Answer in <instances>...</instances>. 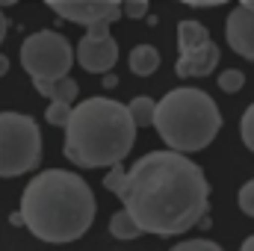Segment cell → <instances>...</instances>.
<instances>
[{
  "label": "cell",
  "mask_w": 254,
  "mask_h": 251,
  "mask_svg": "<svg viewBox=\"0 0 254 251\" xmlns=\"http://www.w3.org/2000/svg\"><path fill=\"white\" fill-rule=\"evenodd\" d=\"M160 139L181 154H192L207 148L219 130H222V113L216 107V101L201 92V89H175L169 92L163 101L154 104V122Z\"/></svg>",
  "instance_id": "obj_4"
},
{
  "label": "cell",
  "mask_w": 254,
  "mask_h": 251,
  "mask_svg": "<svg viewBox=\"0 0 254 251\" xmlns=\"http://www.w3.org/2000/svg\"><path fill=\"white\" fill-rule=\"evenodd\" d=\"M240 136H243L246 148H249V151H254V104L246 110V116L240 119Z\"/></svg>",
  "instance_id": "obj_18"
},
{
  "label": "cell",
  "mask_w": 254,
  "mask_h": 251,
  "mask_svg": "<svg viewBox=\"0 0 254 251\" xmlns=\"http://www.w3.org/2000/svg\"><path fill=\"white\" fill-rule=\"evenodd\" d=\"M207 39H210V33H207L204 24H198V21H181V24H178V45H181V51L198 48V45L207 42Z\"/></svg>",
  "instance_id": "obj_13"
},
{
  "label": "cell",
  "mask_w": 254,
  "mask_h": 251,
  "mask_svg": "<svg viewBox=\"0 0 254 251\" xmlns=\"http://www.w3.org/2000/svg\"><path fill=\"white\" fill-rule=\"evenodd\" d=\"M42 133L24 113H0V178H18L39 166Z\"/></svg>",
  "instance_id": "obj_5"
},
{
  "label": "cell",
  "mask_w": 254,
  "mask_h": 251,
  "mask_svg": "<svg viewBox=\"0 0 254 251\" xmlns=\"http://www.w3.org/2000/svg\"><path fill=\"white\" fill-rule=\"evenodd\" d=\"M60 18L92 27V24H116L122 18V0H45Z\"/></svg>",
  "instance_id": "obj_8"
},
{
  "label": "cell",
  "mask_w": 254,
  "mask_h": 251,
  "mask_svg": "<svg viewBox=\"0 0 254 251\" xmlns=\"http://www.w3.org/2000/svg\"><path fill=\"white\" fill-rule=\"evenodd\" d=\"M181 3H187V6H222L228 0H181Z\"/></svg>",
  "instance_id": "obj_23"
},
{
  "label": "cell",
  "mask_w": 254,
  "mask_h": 251,
  "mask_svg": "<svg viewBox=\"0 0 254 251\" xmlns=\"http://www.w3.org/2000/svg\"><path fill=\"white\" fill-rule=\"evenodd\" d=\"M154 104H157V101H151V98H145V95H139V98H133V101L127 104V113H130L136 130H139V127H151V122H154Z\"/></svg>",
  "instance_id": "obj_15"
},
{
  "label": "cell",
  "mask_w": 254,
  "mask_h": 251,
  "mask_svg": "<svg viewBox=\"0 0 254 251\" xmlns=\"http://www.w3.org/2000/svg\"><path fill=\"white\" fill-rule=\"evenodd\" d=\"M68 116H71V104H63V101H51V107L45 110L48 125H54V127H65Z\"/></svg>",
  "instance_id": "obj_17"
},
{
  "label": "cell",
  "mask_w": 254,
  "mask_h": 251,
  "mask_svg": "<svg viewBox=\"0 0 254 251\" xmlns=\"http://www.w3.org/2000/svg\"><path fill=\"white\" fill-rule=\"evenodd\" d=\"M21 65L33 80L63 77L74 65V48L57 30H39L24 39L21 45Z\"/></svg>",
  "instance_id": "obj_6"
},
{
  "label": "cell",
  "mask_w": 254,
  "mask_h": 251,
  "mask_svg": "<svg viewBox=\"0 0 254 251\" xmlns=\"http://www.w3.org/2000/svg\"><path fill=\"white\" fill-rule=\"evenodd\" d=\"M228 45L237 57H246L254 60V9L249 6H237L231 15H228Z\"/></svg>",
  "instance_id": "obj_9"
},
{
  "label": "cell",
  "mask_w": 254,
  "mask_h": 251,
  "mask_svg": "<svg viewBox=\"0 0 254 251\" xmlns=\"http://www.w3.org/2000/svg\"><path fill=\"white\" fill-rule=\"evenodd\" d=\"M110 234H113L116 240H125V243H127V240H136V237H142L139 225L133 222V216L127 213L125 207H122V210H119V213L110 219Z\"/></svg>",
  "instance_id": "obj_14"
},
{
  "label": "cell",
  "mask_w": 254,
  "mask_h": 251,
  "mask_svg": "<svg viewBox=\"0 0 254 251\" xmlns=\"http://www.w3.org/2000/svg\"><path fill=\"white\" fill-rule=\"evenodd\" d=\"M33 86L48 98V101H63V104H74L77 98V83L63 74V77H51V80H33Z\"/></svg>",
  "instance_id": "obj_11"
},
{
  "label": "cell",
  "mask_w": 254,
  "mask_h": 251,
  "mask_svg": "<svg viewBox=\"0 0 254 251\" xmlns=\"http://www.w3.org/2000/svg\"><path fill=\"white\" fill-rule=\"evenodd\" d=\"M136 142V125L125 104L113 98H89L71 107L65 122V157L80 169H104L122 163Z\"/></svg>",
  "instance_id": "obj_3"
},
{
  "label": "cell",
  "mask_w": 254,
  "mask_h": 251,
  "mask_svg": "<svg viewBox=\"0 0 254 251\" xmlns=\"http://www.w3.org/2000/svg\"><path fill=\"white\" fill-rule=\"evenodd\" d=\"M6 71H9V60L0 54V77H6Z\"/></svg>",
  "instance_id": "obj_25"
},
{
  "label": "cell",
  "mask_w": 254,
  "mask_h": 251,
  "mask_svg": "<svg viewBox=\"0 0 254 251\" xmlns=\"http://www.w3.org/2000/svg\"><path fill=\"white\" fill-rule=\"evenodd\" d=\"M6 30H9V21H6V15L0 12V42L6 39Z\"/></svg>",
  "instance_id": "obj_24"
},
{
  "label": "cell",
  "mask_w": 254,
  "mask_h": 251,
  "mask_svg": "<svg viewBox=\"0 0 254 251\" xmlns=\"http://www.w3.org/2000/svg\"><path fill=\"white\" fill-rule=\"evenodd\" d=\"M160 68V51L151 45H136L130 51V71L136 77H151Z\"/></svg>",
  "instance_id": "obj_12"
},
{
  "label": "cell",
  "mask_w": 254,
  "mask_h": 251,
  "mask_svg": "<svg viewBox=\"0 0 254 251\" xmlns=\"http://www.w3.org/2000/svg\"><path fill=\"white\" fill-rule=\"evenodd\" d=\"M237 201H240V210H243L246 216H252V219H254V181H249L246 187L240 189Z\"/></svg>",
  "instance_id": "obj_20"
},
{
  "label": "cell",
  "mask_w": 254,
  "mask_h": 251,
  "mask_svg": "<svg viewBox=\"0 0 254 251\" xmlns=\"http://www.w3.org/2000/svg\"><path fill=\"white\" fill-rule=\"evenodd\" d=\"M18 216L42 243H74L95 222V195L80 175L48 169L27 184Z\"/></svg>",
  "instance_id": "obj_2"
},
{
  "label": "cell",
  "mask_w": 254,
  "mask_h": 251,
  "mask_svg": "<svg viewBox=\"0 0 254 251\" xmlns=\"http://www.w3.org/2000/svg\"><path fill=\"white\" fill-rule=\"evenodd\" d=\"M243 86H246V77H243V71H237V68H228V71H222V74H219V89H222V92L234 95V92H240Z\"/></svg>",
  "instance_id": "obj_16"
},
{
  "label": "cell",
  "mask_w": 254,
  "mask_h": 251,
  "mask_svg": "<svg viewBox=\"0 0 254 251\" xmlns=\"http://www.w3.org/2000/svg\"><path fill=\"white\" fill-rule=\"evenodd\" d=\"M12 3H18V0H0V9H6V6H12Z\"/></svg>",
  "instance_id": "obj_27"
},
{
  "label": "cell",
  "mask_w": 254,
  "mask_h": 251,
  "mask_svg": "<svg viewBox=\"0 0 254 251\" xmlns=\"http://www.w3.org/2000/svg\"><path fill=\"white\" fill-rule=\"evenodd\" d=\"M125 166H122V163H113V166H110V175H107V178H104V187L110 189V192H119V189H122V184H125Z\"/></svg>",
  "instance_id": "obj_19"
},
{
  "label": "cell",
  "mask_w": 254,
  "mask_h": 251,
  "mask_svg": "<svg viewBox=\"0 0 254 251\" xmlns=\"http://www.w3.org/2000/svg\"><path fill=\"white\" fill-rule=\"evenodd\" d=\"M219 65V45L213 39L201 42L198 48L190 51H181V60H178V77H207L213 74Z\"/></svg>",
  "instance_id": "obj_10"
},
{
  "label": "cell",
  "mask_w": 254,
  "mask_h": 251,
  "mask_svg": "<svg viewBox=\"0 0 254 251\" xmlns=\"http://www.w3.org/2000/svg\"><path fill=\"white\" fill-rule=\"evenodd\" d=\"M243 251H254V237H249V240H243Z\"/></svg>",
  "instance_id": "obj_26"
},
{
  "label": "cell",
  "mask_w": 254,
  "mask_h": 251,
  "mask_svg": "<svg viewBox=\"0 0 254 251\" xmlns=\"http://www.w3.org/2000/svg\"><path fill=\"white\" fill-rule=\"evenodd\" d=\"M240 6H249V9H254V0H240Z\"/></svg>",
  "instance_id": "obj_28"
},
{
  "label": "cell",
  "mask_w": 254,
  "mask_h": 251,
  "mask_svg": "<svg viewBox=\"0 0 254 251\" xmlns=\"http://www.w3.org/2000/svg\"><path fill=\"white\" fill-rule=\"evenodd\" d=\"M116 195L142 234L175 237L204 219L210 184L198 163L169 148L139 157Z\"/></svg>",
  "instance_id": "obj_1"
},
{
  "label": "cell",
  "mask_w": 254,
  "mask_h": 251,
  "mask_svg": "<svg viewBox=\"0 0 254 251\" xmlns=\"http://www.w3.org/2000/svg\"><path fill=\"white\" fill-rule=\"evenodd\" d=\"M175 251H219V246L210 240H184L175 246Z\"/></svg>",
  "instance_id": "obj_22"
},
{
  "label": "cell",
  "mask_w": 254,
  "mask_h": 251,
  "mask_svg": "<svg viewBox=\"0 0 254 251\" xmlns=\"http://www.w3.org/2000/svg\"><path fill=\"white\" fill-rule=\"evenodd\" d=\"M122 15L127 18H145L148 15V0H122Z\"/></svg>",
  "instance_id": "obj_21"
},
{
  "label": "cell",
  "mask_w": 254,
  "mask_h": 251,
  "mask_svg": "<svg viewBox=\"0 0 254 251\" xmlns=\"http://www.w3.org/2000/svg\"><path fill=\"white\" fill-rule=\"evenodd\" d=\"M110 27L113 24H104V21L86 27V36L80 39V45L74 51V60L83 71L104 74V71H113V65L119 63V45L110 36Z\"/></svg>",
  "instance_id": "obj_7"
}]
</instances>
